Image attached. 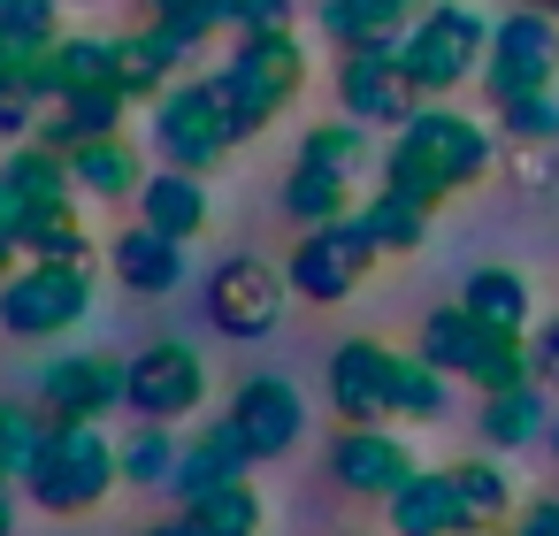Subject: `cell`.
<instances>
[{"instance_id": "5", "label": "cell", "mask_w": 559, "mask_h": 536, "mask_svg": "<svg viewBox=\"0 0 559 536\" xmlns=\"http://www.w3.org/2000/svg\"><path fill=\"white\" fill-rule=\"evenodd\" d=\"M85 314H93L85 261H32V269L0 276V330H9V337H62Z\"/></svg>"}, {"instance_id": "52", "label": "cell", "mask_w": 559, "mask_h": 536, "mask_svg": "<svg viewBox=\"0 0 559 536\" xmlns=\"http://www.w3.org/2000/svg\"><path fill=\"white\" fill-rule=\"evenodd\" d=\"M314 9H322V0H314Z\"/></svg>"}, {"instance_id": "30", "label": "cell", "mask_w": 559, "mask_h": 536, "mask_svg": "<svg viewBox=\"0 0 559 536\" xmlns=\"http://www.w3.org/2000/svg\"><path fill=\"white\" fill-rule=\"evenodd\" d=\"M284 215L292 223H337V215H353V184L345 177H330V169H307V162H292V184H284Z\"/></svg>"}, {"instance_id": "19", "label": "cell", "mask_w": 559, "mask_h": 536, "mask_svg": "<svg viewBox=\"0 0 559 536\" xmlns=\"http://www.w3.org/2000/svg\"><path fill=\"white\" fill-rule=\"evenodd\" d=\"M116 276H123L139 299L177 291V284H185V238H169V230H154V223H131V230L116 238Z\"/></svg>"}, {"instance_id": "17", "label": "cell", "mask_w": 559, "mask_h": 536, "mask_svg": "<svg viewBox=\"0 0 559 536\" xmlns=\"http://www.w3.org/2000/svg\"><path fill=\"white\" fill-rule=\"evenodd\" d=\"M185 55H192V47L154 16L146 32H123V39H116V85H123L131 100H162V93H169V78L185 70Z\"/></svg>"}, {"instance_id": "45", "label": "cell", "mask_w": 559, "mask_h": 536, "mask_svg": "<svg viewBox=\"0 0 559 536\" xmlns=\"http://www.w3.org/2000/svg\"><path fill=\"white\" fill-rule=\"evenodd\" d=\"M24 215H32V207H24V192L9 184V169H0V223H9V230H24Z\"/></svg>"}, {"instance_id": "18", "label": "cell", "mask_w": 559, "mask_h": 536, "mask_svg": "<svg viewBox=\"0 0 559 536\" xmlns=\"http://www.w3.org/2000/svg\"><path fill=\"white\" fill-rule=\"evenodd\" d=\"M93 85H116V39H93V32H62L39 62V100H70V93H93Z\"/></svg>"}, {"instance_id": "2", "label": "cell", "mask_w": 559, "mask_h": 536, "mask_svg": "<svg viewBox=\"0 0 559 536\" xmlns=\"http://www.w3.org/2000/svg\"><path fill=\"white\" fill-rule=\"evenodd\" d=\"M299 78H307V47L284 24V32H238V55L207 85H215V108H223L230 139H261L284 116V100L299 93Z\"/></svg>"}, {"instance_id": "49", "label": "cell", "mask_w": 559, "mask_h": 536, "mask_svg": "<svg viewBox=\"0 0 559 536\" xmlns=\"http://www.w3.org/2000/svg\"><path fill=\"white\" fill-rule=\"evenodd\" d=\"M528 9H551V16H559V0H528Z\"/></svg>"}, {"instance_id": "25", "label": "cell", "mask_w": 559, "mask_h": 536, "mask_svg": "<svg viewBox=\"0 0 559 536\" xmlns=\"http://www.w3.org/2000/svg\"><path fill=\"white\" fill-rule=\"evenodd\" d=\"M460 307L483 322V330H528V276L521 269H475L467 276V291H460Z\"/></svg>"}, {"instance_id": "37", "label": "cell", "mask_w": 559, "mask_h": 536, "mask_svg": "<svg viewBox=\"0 0 559 536\" xmlns=\"http://www.w3.org/2000/svg\"><path fill=\"white\" fill-rule=\"evenodd\" d=\"M177 452H185V444H169V429L154 421V429H139V437L116 452V467H123V483H154V490H169V475H177Z\"/></svg>"}, {"instance_id": "28", "label": "cell", "mask_w": 559, "mask_h": 536, "mask_svg": "<svg viewBox=\"0 0 559 536\" xmlns=\"http://www.w3.org/2000/svg\"><path fill=\"white\" fill-rule=\"evenodd\" d=\"M483 337H490V330H483L467 307H437V314L421 322V360L444 368V376H467L475 353H483Z\"/></svg>"}, {"instance_id": "48", "label": "cell", "mask_w": 559, "mask_h": 536, "mask_svg": "<svg viewBox=\"0 0 559 536\" xmlns=\"http://www.w3.org/2000/svg\"><path fill=\"white\" fill-rule=\"evenodd\" d=\"M146 536H200L192 521H162V528H146Z\"/></svg>"}, {"instance_id": "8", "label": "cell", "mask_w": 559, "mask_h": 536, "mask_svg": "<svg viewBox=\"0 0 559 536\" xmlns=\"http://www.w3.org/2000/svg\"><path fill=\"white\" fill-rule=\"evenodd\" d=\"M368 261H376V238L360 230V215H337V223H314L299 246H292V291L299 299H314V307H337V299H353V284L368 276Z\"/></svg>"}, {"instance_id": "34", "label": "cell", "mask_w": 559, "mask_h": 536, "mask_svg": "<svg viewBox=\"0 0 559 536\" xmlns=\"http://www.w3.org/2000/svg\"><path fill=\"white\" fill-rule=\"evenodd\" d=\"M498 131H506L513 146H559V93L544 85V93L498 100Z\"/></svg>"}, {"instance_id": "38", "label": "cell", "mask_w": 559, "mask_h": 536, "mask_svg": "<svg viewBox=\"0 0 559 536\" xmlns=\"http://www.w3.org/2000/svg\"><path fill=\"white\" fill-rule=\"evenodd\" d=\"M452 483H460V498H467V521H475V528H490V521L513 505V483H506L490 460H460V467H452Z\"/></svg>"}, {"instance_id": "16", "label": "cell", "mask_w": 559, "mask_h": 536, "mask_svg": "<svg viewBox=\"0 0 559 536\" xmlns=\"http://www.w3.org/2000/svg\"><path fill=\"white\" fill-rule=\"evenodd\" d=\"M391 528L399 536H467L475 521H467V498H460V483H452V467L444 475H406L399 490H391Z\"/></svg>"}, {"instance_id": "51", "label": "cell", "mask_w": 559, "mask_h": 536, "mask_svg": "<svg viewBox=\"0 0 559 536\" xmlns=\"http://www.w3.org/2000/svg\"><path fill=\"white\" fill-rule=\"evenodd\" d=\"M146 9H162V0H146Z\"/></svg>"}, {"instance_id": "10", "label": "cell", "mask_w": 559, "mask_h": 536, "mask_svg": "<svg viewBox=\"0 0 559 536\" xmlns=\"http://www.w3.org/2000/svg\"><path fill=\"white\" fill-rule=\"evenodd\" d=\"M200 398H207V360H200L185 337H162V345H146L139 360H123V406H131V414H146V421H185Z\"/></svg>"}, {"instance_id": "39", "label": "cell", "mask_w": 559, "mask_h": 536, "mask_svg": "<svg viewBox=\"0 0 559 536\" xmlns=\"http://www.w3.org/2000/svg\"><path fill=\"white\" fill-rule=\"evenodd\" d=\"M0 39L55 47L62 39V9H55V0H0Z\"/></svg>"}, {"instance_id": "46", "label": "cell", "mask_w": 559, "mask_h": 536, "mask_svg": "<svg viewBox=\"0 0 559 536\" xmlns=\"http://www.w3.org/2000/svg\"><path fill=\"white\" fill-rule=\"evenodd\" d=\"M16 528V475H0V536Z\"/></svg>"}, {"instance_id": "36", "label": "cell", "mask_w": 559, "mask_h": 536, "mask_svg": "<svg viewBox=\"0 0 559 536\" xmlns=\"http://www.w3.org/2000/svg\"><path fill=\"white\" fill-rule=\"evenodd\" d=\"M467 376H475L483 391H513V383H536V376H528V337H513V330H490Z\"/></svg>"}, {"instance_id": "20", "label": "cell", "mask_w": 559, "mask_h": 536, "mask_svg": "<svg viewBox=\"0 0 559 536\" xmlns=\"http://www.w3.org/2000/svg\"><path fill=\"white\" fill-rule=\"evenodd\" d=\"M70 184H78L85 200H139V184H146V169H139V146H131L123 131L70 146Z\"/></svg>"}, {"instance_id": "47", "label": "cell", "mask_w": 559, "mask_h": 536, "mask_svg": "<svg viewBox=\"0 0 559 536\" xmlns=\"http://www.w3.org/2000/svg\"><path fill=\"white\" fill-rule=\"evenodd\" d=\"M16 253H24V246H16V230L0 223V276H9V261H16Z\"/></svg>"}, {"instance_id": "40", "label": "cell", "mask_w": 559, "mask_h": 536, "mask_svg": "<svg viewBox=\"0 0 559 536\" xmlns=\"http://www.w3.org/2000/svg\"><path fill=\"white\" fill-rule=\"evenodd\" d=\"M185 47H200V39H215V32H230V0H162L154 9Z\"/></svg>"}, {"instance_id": "22", "label": "cell", "mask_w": 559, "mask_h": 536, "mask_svg": "<svg viewBox=\"0 0 559 536\" xmlns=\"http://www.w3.org/2000/svg\"><path fill=\"white\" fill-rule=\"evenodd\" d=\"M139 223L169 230V238H200L207 230V184L192 169H162L139 184Z\"/></svg>"}, {"instance_id": "13", "label": "cell", "mask_w": 559, "mask_h": 536, "mask_svg": "<svg viewBox=\"0 0 559 536\" xmlns=\"http://www.w3.org/2000/svg\"><path fill=\"white\" fill-rule=\"evenodd\" d=\"M330 475H337L345 490H360V498H391V490L414 475V452H406V437H391V429H376V421H353V429L330 444Z\"/></svg>"}, {"instance_id": "27", "label": "cell", "mask_w": 559, "mask_h": 536, "mask_svg": "<svg viewBox=\"0 0 559 536\" xmlns=\"http://www.w3.org/2000/svg\"><path fill=\"white\" fill-rule=\"evenodd\" d=\"M0 169H9V184L24 192V207H70L78 200V184H70V154H55V146H16V154H0Z\"/></svg>"}, {"instance_id": "44", "label": "cell", "mask_w": 559, "mask_h": 536, "mask_svg": "<svg viewBox=\"0 0 559 536\" xmlns=\"http://www.w3.org/2000/svg\"><path fill=\"white\" fill-rule=\"evenodd\" d=\"M521 536H559V498H536L521 513Z\"/></svg>"}, {"instance_id": "32", "label": "cell", "mask_w": 559, "mask_h": 536, "mask_svg": "<svg viewBox=\"0 0 559 536\" xmlns=\"http://www.w3.org/2000/svg\"><path fill=\"white\" fill-rule=\"evenodd\" d=\"M299 162H307V169H330V177H345V184H353V177L368 169V123H353V116H345V123L307 131V139H299Z\"/></svg>"}, {"instance_id": "29", "label": "cell", "mask_w": 559, "mask_h": 536, "mask_svg": "<svg viewBox=\"0 0 559 536\" xmlns=\"http://www.w3.org/2000/svg\"><path fill=\"white\" fill-rule=\"evenodd\" d=\"M185 521H192L200 536H261V498H253V483L238 475V483H215L207 498H192Z\"/></svg>"}, {"instance_id": "33", "label": "cell", "mask_w": 559, "mask_h": 536, "mask_svg": "<svg viewBox=\"0 0 559 536\" xmlns=\"http://www.w3.org/2000/svg\"><path fill=\"white\" fill-rule=\"evenodd\" d=\"M391 414L437 421V414H444V368H429L421 353H414V360L399 353V368H391Z\"/></svg>"}, {"instance_id": "21", "label": "cell", "mask_w": 559, "mask_h": 536, "mask_svg": "<svg viewBox=\"0 0 559 536\" xmlns=\"http://www.w3.org/2000/svg\"><path fill=\"white\" fill-rule=\"evenodd\" d=\"M246 467H253V452L238 444V429H230V421H215V429H200V437L177 452V475H169V490L192 505V498H207L215 483H238Z\"/></svg>"}, {"instance_id": "3", "label": "cell", "mask_w": 559, "mask_h": 536, "mask_svg": "<svg viewBox=\"0 0 559 536\" xmlns=\"http://www.w3.org/2000/svg\"><path fill=\"white\" fill-rule=\"evenodd\" d=\"M483 55H490V24L467 9V0H429V9L399 32V70L414 78L421 100H444L467 78H483Z\"/></svg>"}, {"instance_id": "31", "label": "cell", "mask_w": 559, "mask_h": 536, "mask_svg": "<svg viewBox=\"0 0 559 536\" xmlns=\"http://www.w3.org/2000/svg\"><path fill=\"white\" fill-rule=\"evenodd\" d=\"M16 246H24L32 261H85V253H93V238H85V223H78V200H70V207H32L24 230H16Z\"/></svg>"}, {"instance_id": "14", "label": "cell", "mask_w": 559, "mask_h": 536, "mask_svg": "<svg viewBox=\"0 0 559 536\" xmlns=\"http://www.w3.org/2000/svg\"><path fill=\"white\" fill-rule=\"evenodd\" d=\"M39 398L55 414H70V421H100L108 406H123V360H108V353H62V360H47Z\"/></svg>"}, {"instance_id": "50", "label": "cell", "mask_w": 559, "mask_h": 536, "mask_svg": "<svg viewBox=\"0 0 559 536\" xmlns=\"http://www.w3.org/2000/svg\"><path fill=\"white\" fill-rule=\"evenodd\" d=\"M551 452H559V421H551Z\"/></svg>"}, {"instance_id": "26", "label": "cell", "mask_w": 559, "mask_h": 536, "mask_svg": "<svg viewBox=\"0 0 559 536\" xmlns=\"http://www.w3.org/2000/svg\"><path fill=\"white\" fill-rule=\"evenodd\" d=\"M414 24L406 0H322V39L337 47H368V39H399Z\"/></svg>"}, {"instance_id": "9", "label": "cell", "mask_w": 559, "mask_h": 536, "mask_svg": "<svg viewBox=\"0 0 559 536\" xmlns=\"http://www.w3.org/2000/svg\"><path fill=\"white\" fill-rule=\"evenodd\" d=\"M284 291H292V276H276V269L253 261V253H230V261L207 276V322H215L223 337L253 345V337H269V330L284 322Z\"/></svg>"}, {"instance_id": "43", "label": "cell", "mask_w": 559, "mask_h": 536, "mask_svg": "<svg viewBox=\"0 0 559 536\" xmlns=\"http://www.w3.org/2000/svg\"><path fill=\"white\" fill-rule=\"evenodd\" d=\"M528 376H536V383H559V322H544V330L528 337Z\"/></svg>"}, {"instance_id": "24", "label": "cell", "mask_w": 559, "mask_h": 536, "mask_svg": "<svg viewBox=\"0 0 559 536\" xmlns=\"http://www.w3.org/2000/svg\"><path fill=\"white\" fill-rule=\"evenodd\" d=\"M551 421L544 406V383H513V391H483V444L513 452V444H536Z\"/></svg>"}, {"instance_id": "11", "label": "cell", "mask_w": 559, "mask_h": 536, "mask_svg": "<svg viewBox=\"0 0 559 536\" xmlns=\"http://www.w3.org/2000/svg\"><path fill=\"white\" fill-rule=\"evenodd\" d=\"M337 100H345V116H353V123H391V131H399V123L421 108L414 78L399 70V39L345 47V62H337Z\"/></svg>"}, {"instance_id": "1", "label": "cell", "mask_w": 559, "mask_h": 536, "mask_svg": "<svg viewBox=\"0 0 559 536\" xmlns=\"http://www.w3.org/2000/svg\"><path fill=\"white\" fill-rule=\"evenodd\" d=\"M483 169H490V131L475 116L444 108V100H421L399 123V139L383 146V184H399V192H414L429 207H444L452 192H467Z\"/></svg>"}, {"instance_id": "12", "label": "cell", "mask_w": 559, "mask_h": 536, "mask_svg": "<svg viewBox=\"0 0 559 536\" xmlns=\"http://www.w3.org/2000/svg\"><path fill=\"white\" fill-rule=\"evenodd\" d=\"M299 421H307V406H299V391H292L284 376H246V383L230 391V429H238V444H246L253 460L292 452V444H299Z\"/></svg>"}, {"instance_id": "23", "label": "cell", "mask_w": 559, "mask_h": 536, "mask_svg": "<svg viewBox=\"0 0 559 536\" xmlns=\"http://www.w3.org/2000/svg\"><path fill=\"white\" fill-rule=\"evenodd\" d=\"M360 215V230L376 238V253H414L421 238H429V200H414V192H399V184H376L368 192V207H353Z\"/></svg>"}, {"instance_id": "7", "label": "cell", "mask_w": 559, "mask_h": 536, "mask_svg": "<svg viewBox=\"0 0 559 536\" xmlns=\"http://www.w3.org/2000/svg\"><path fill=\"white\" fill-rule=\"evenodd\" d=\"M154 146H162L169 169H192V177H207V169L238 146L230 123H223V108H215V85H207V78L169 85V93L154 100Z\"/></svg>"}, {"instance_id": "4", "label": "cell", "mask_w": 559, "mask_h": 536, "mask_svg": "<svg viewBox=\"0 0 559 536\" xmlns=\"http://www.w3.org/2000/svg\"><path fill=\"white\" fill-rule=\"evenodd\" d=\"M116 444L93 429V421H70V414H55L47 421V444H39V460H32V475H24V490L47 505V513H93L108 490H116Z\"/></svg>"}, {"instance_id": "35", "label": "cell", "mask_w": 559, "mask_h": 536, "mask_svg": "<svg viewBox=\"0 0 559 536\" xmlns=\"http://www.w3.org/2000/svg\"><path fill=\"white\" fill-rule=\"evenodd\" d=\"M39 444H47V421L32 414V406H16V398H0V475H32V460H39Z\"/></svg>"}, {"instance_id": "6", "label": "cell", "mask_w": 559, "mask_h": 536, "mask_svg": "<svg viewBox=\"0 0 559 536\" xmlns=\"http://www.w3.org/2000/svg\"><path fill=\"white\" fill-rule=\"evenodd\" d=\"M559 78V16L551 9H513L490 24V55H483V85H490V108L513 100V93H544Z\"/></svg>"}, {"instance_id": "41", "label": "cell", "mask_w": 559, "mask_h": 536, "mask_svg": "<svg viewBox=\"0 0 559 536\" xmlns=\"http://www.w3.org/2000/svg\"><path fill=\"white\" fill-rule=\"evenodd\" d=\"M292 0H230V32H284Z\"/></svg>"}, {"instance_id": "15", "label": "cell", "mask_w": 559, "mask_h": 536, "mask_svg": "<svg viewBox=\"0 0 559 536\" xmlns=\"http://www.w3.org/2000/svg\"><path fill=\"white\" fill-rule=\"evenodd\" d=\"M391 368H399V353L376 345V337L337 345V360H330V406L345 421H383L391 414Z\"/></svg>"}, {"instance_id": "42", "label": "cell", "mask_w": 559, "mask_h": 536, "mask_svg": "<svg viewBox=\"0 0 559 536\" xmlns=\"http://www.w3.org/2000/svg\"><path fill=\"white\" fill-rule=\"evenodd\" d=\"M32 131H39V100H32V93H9V85H0V139H16V146H24Z\"/></svg>"}]
</instances>
